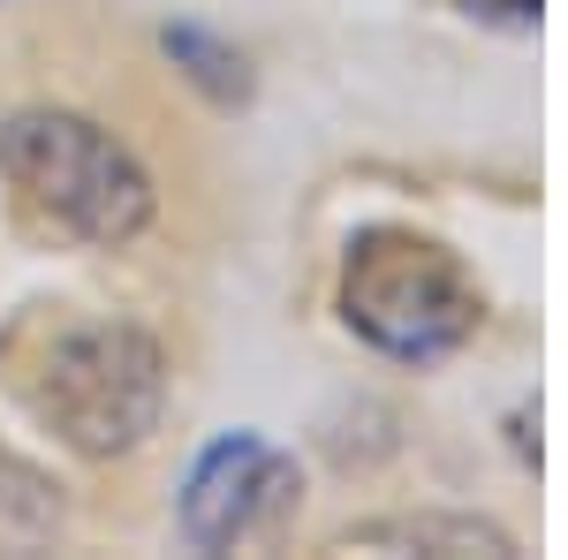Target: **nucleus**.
<instances>
[{"mask_svg": "<svg viewBox=\"0 0 568 560\" xmlns=\"http://www.w3.org/2000/svg\"><path fill=\"white\" fill-rule=\"evenodd\" d=\"M0 182L23 197V213H39L53 235L91 251H122L152 227V174L84 114H53V106L8 114Z\"/></svg>", "mask_w": 568, "mask_h": 560, "instance_id": "f257e3e1", "label": "nucleus"}, {"mask_svg": "<svg viewBox=\"0 0 568 560\" xmlns=\"http://www.w3.org/2000/svg\"><path fill=\"white\" fill-rule=\"evenodd\" d=\"M31 409L84 462H114V455L144 447L160 425L168 356L130 318H77L45 342L39 371H31Z\"/></svg>", "mask_w": 568, "mask_h": 560, "instance_id": "f03ea898", "label": "nucleus"}, {"mask_svg": "<svg viewBox=\"0 0 568 560\" xmlns=\"http://www.w3.org/2000/svg\"><path fill=\"white\" fill-rule=\"evenodd\" d=\"M342 318L379 356L433 364L478 334V288L455 265V251H439L433 235L364 227L349 243V265H342Z\"/></svg>", "mask_w": 568, "mask_h": 560, "instance_id": "7ed1b4c3", "label": "nucleus"}, {"mask_svg": "<svg viewBox=\"0 0 568 560\" xmlns=\"http://www.w3.org/2000/svg\"><path fill=\"white\" fill-rule=\"evenodd\" d=\"M288 485H296L288 455H273L258 431H227L197 455V470L182 485V538L197 553H227L288 500Z\"/></svg>", "mask_w": 568, "mask_h": 560, "instance_id": "20e7f679", "label": "nucleus"}, {"mask_svg": "<svg viewBox=\"0 0 568 560\" xmlns=\"http://www.w3.org/2000/svg\"><path fill=\"white\" fill-rule=\"evenodd\" d=\"M342 546H409V553H485V560L516 553V538L478 522V516H387V522L349 530Z\"/></svg>", "mask_w": 568, "mask_h": 560, "instance_id": "39448f33", "label": "nucleus"}, {"mask_svg": "<svg viewBox=\"0 0 568 560\" xmlns=\"http://www.w3.org/2000/svg\"><path fill=\"white\" fill-rule=\"evenodd\" d=\"M61 538V500L31 462L0 455V553H39Z\"/></svg>", "mask_w": 568, "mask_h": 560, "instance_id": "423d86ee", "label": "nucleus"}, {"mask_svg": "<svg viewBox=\"0 0 568 560\" xmlns=\"http://www.w3.org/2000/svg\"><path fill=\"white\" fill-rule=\"evenodd\" d=\"M168 53H175V61H190V77H197V84H213L220 99H243V91H251L243 61H235L227 45H213L205 31H168Z\"/></svg>", "mask_w": 568, "mask_h": 560, "instance_id": "0eeeda50", "label": "nucleus"}, {"mask_svg": "<svg viewBox=\"0 0 568 560\" xmlns=\"http://www.w3.org/2000/svg\"><path fill=\"white\" fill-rule=\"evenodd\" d=\"M463 16H478L493 31H538V0H463Z\"/></svg>", "mask_w": 568, "mask_h": 560, "instance_id": "6e6552de", "label": "nucleus"}]
</instances>
